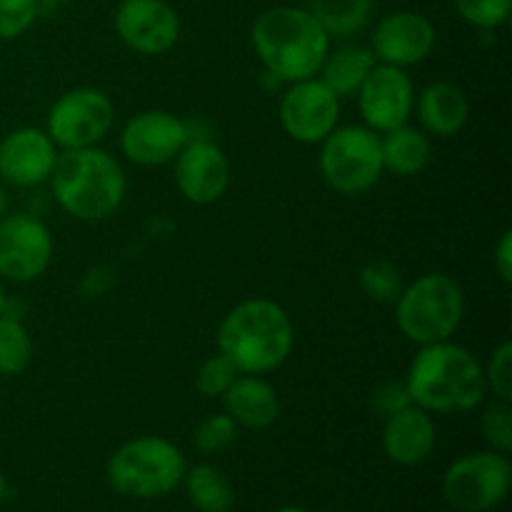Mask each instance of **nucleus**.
Returning <instances> with one entry per match:
<instances>
[{
  "label": "nucleus",
  "mask_w": 512,
  "mask_h": 512,
  "mask_svg": "<svg viewBox=\"0 0 512 512\" xmlns=\"http://www.w3.org/2000/svg\"><path fill=\"white\" fill-rule=\"evenodd\" d=\"M403 380L410 403L430 415L470 413L488 395L480 360L453 340L420 345Z\"/></svg>",
  "instance_id": "1"
},
{
  "label": "nucleus",
  "mask_w": 512,
  "mask_h": 512,
  "mask_svg": "<svg viewBox=\"0 0 512 512\" xmlns=\"http://www.w3.org/2000/svg\"><path fill=\"white\" fill-rule=\"evenodd\" d=\"M218 353L243 375L278 370L293 355L295 328L288 310L270 298H248L218 325Z\"/></svg>",
  "instance_id": "2"
},
{
  "label": "nucleus",
  "mask_w": 512,
  "mask_h": 512,
  "mask_svg": "<svg viewBox=\"0 0 512 512\" xmlns=\"http://www.w3.org/2000/svg\"><path fill=\"white\" fill-rule=\"evenodd\" d=\"M265 73L280 83L315 78L330 50V35L305 8L278 5L258 15L250 30Z\"/></svg>",
  "instance_id": "3"
},
{
  "label": "nucleus",
  "mask_w": 512,
  "mask_h": 512,
  "mask_svg": "<svg viewBox=\"0 0 512 512\" xmlns=\"http://www.w3.org/2000/svg\"><path fill=\"white\" fill-rule=\"evenodd\" d=\"M48 183L55 203L83 223L108 220L125 200L123 168L100 145L60 150Z\"/></svg>",
  "instance_id": "4"
},
{
  "label": "nucleus",
  "mask_w": 512,
  "mask_h": 512,
  "mask_svg": "<svg viewBox=\"0 0 512 512\" xmlns=\"http://www.w3.org/2000/svg\"><path fill=\"white\" fill-rule=\"evenodd\" d=\"M393 305L398 330L418 348L453 340L465 318L463 288L445 273H425L403 285Z\"/></svg>",
  "instance_id": "5"
},
{
  "label": "nucleus",
  "mask_w": 512,
  "mask_h": 512,
  "mask_svg": "<svg viewBox=\"0 0 512 512\" xmlns=\"http://www.w3.org/2000/svg\"><path fill=\"white\" fill-rule=\"evenodd\" d=\"M188 470L178 445L160 435H143L120 445L105 465V478L125 498H163L173 493Z\"/></svg>",
  "instance_id": "6"
},
{
  "label": "nucleus",
  "mask_w": 512,
  "mask_h": 512,
  "mask_svg": "<svg viewBox=\"0 0 512 512\" xmlns=\"http://www.w3.org/2000/svg\"><path fill=\"white\" fill-rule=\"evenodd\" d=\"M318 168L325 185L340 195H363L383 178V150L380 133L368 125H343L335 128L320 143Z\"/></svg>",
  "instance_id": "7"
},
{
  "label": "nucleus",
  "mask_w": 512,
  "mask_h": 512,
  "mask_svg": "<svg viewBox=\"0 0 512 512\" xmlns=\"http://www.w3.org/2000/svg\"><path fill=\"white\" fill-rule=\"evenodd\" d=\"M113 123V98L105 90L85 85L68 90L50 105L43 130L58 150H80L103 143Z\"/></svg>",
  "instance_id": "8"
},
{
  "label": "nucleus",
  "mask_w": 512,
  "mask_h": 512,
  "mask_svg": "<svg viewBox=\"0 0 512 512\" xmlns=\"http://www.w3.org/2000/svg\"><path fill=\"white\" fill-rule=\"evenodd\" d=\"M512 468L508 455L483 450L455 460L443 475V495L460 512H488L510 493Z\"/></svg>",
  "instance_id": "9"
},
{
  "label": "nucleus",
  "mask_w": 512,
  "mask_h": 512,
  "mask_svg": "<svg viewBox=\"0 0 512 512\" xmlns=\"http://www.w3.org/2000/svg\"><path fill=\"white\" fill-rule=\"evenodd\" d=\"M53 235L33 213H8L0 218V278L33 283L53 263Z\"/></svg>",
  "instance_id": "10"
},
{
  "label": "nucleus",
  "mask_w": 512,
  "mask_h": 512,
  "mask_svg": "<svg viewBox=\"0 0 512 512\" xmlns=\"http://www.w3.org/2000/svg\"><path fill=\"white\" fill-rule=\"evenodd\" d=\"M280 125L295 143L320 145L340 120V98L315 75V78L288 83L280 98Z\"/></svg>",
  "instance_id": "11"
},
{
  "label": "nucleus",
  "mask_w": 512,
  "mask_h": 512,
  "mask_svg": "<svg viewBox=\"0 0 512 512\" xmlns=\"http://www.w3.org/2000/svg\"><path fill=\"white\" fill-rule=\"evenodd\" d=\"M190 138V125L170 110H140L123 125L120 150L133 165L160 168L173 163Z\"/></svg>",
  "instance_id": "12"
},
{
  "label": "nucleus",
  "mask_w": 512,
  "mask_h": 512,
  "mask_svg": "<svg viewBox=\"0 0 512 512\" xmlns=\"http://www.w3.org/2000/svg\"><path fill=\"white\" fill-rule=\"evenodd\" d=\"M230 160L210 138H190L173 160V180L178 193L193 205H213L228 193Z\"/></svg>",
  "instance_id": "13"
},
{
  "label": "nucleus",
  "mask_w": 512,
  "mask_h": 512,
  "mask_svg": "<svg viewBox=\"0 0 512 512\" xmlns=\"http://www.w3.org/2000/svg\"><path fill=\"white\" fill-rule=\"evenodd\" d=\"M355 98L363 125L383 135L410 120L415 108V85L403 68L375 63Z\"/></svg>",
  "instance_id": "14"
},
{
  "label": "nucleus",
  "mask_w": 512,
  "mask_h": 512,
  "mask_svg": "<svg viewBox=\"0 0 512 512\" xmlns=\"http://www.w3.org/2000/svg\"><path fill=\"white\" fill-rule=\"evenodd\" d=\"M115 33L133 53L163 55L178 43L180 18L168 0H120Z\"/></svg>",
  "instance_id": "15"
},
{
  "label": "nucleus",
  "mask_w": 512,
  "mask_h": 512,
  "mask_svg": "<svg viewBox=\"0 0 512 512\" xmlns=\"http://www.w3.org/2000/svg\"><path fill=\"white\" fill-rule=\"evenodd\" d=\"M438 43L433 20L413 10H398L375 23L370 35V53L378 63L393 68H410L418 65L433 53Z\"/></svg>",
  "instance_id": "16"
},
{
  "label": "nucleus",
  "mask_w": 512,
  "mask_h": 512,
  "mask_svg": "<svg viewBox=\"0 0 512 512\" xmlns=\"http://www.w3.org/2000/svg\"><path fill=\"white\" fill-rule=\"evenodd\" d=\"M60 150L43 128H15L0 140V180L13 188L48 183Z\"/></svg>",
  "instance_id": "17"
},
{
  "label": "nucleus",
  "mask_w": 512,
  "mask_h": 512,
  "mask_svg": "<svg viewBox=\"0 0 512 512\" xmlns=\"http://www.w3.org/2000/svg\"><path fill=\"white\" fill-rule=\"evenodd\" d=\"M383 420V450L395 465L413 468L433 455L438 428L428 410L410 403Z\"/></svg>",
  "instance_id": "18"
},
{
  "label": "nucleus",
  "mask_w": 512,
  "mask_h": 512,
  "mask_svg": "<svg viewBox=\"0 0 512 512\" xmlns=\"http://www.w3.org/2000/svg\"><path fill=\"white\" fill-rule=\"evenodd\" d=\"M420 130L433 138H455L470 120V100L463 88L450 80H433L415 95Z\"/></svg>",
  "instance_id": "19"
},
{
  "label": "nucleus",
  "mask_w": 512,
  "mask_h": 512,
  "mask_svg": "<svg viewBox=\"0 0 512 512\" xmlns=\"http://www.w3.org/2000/svg\"><path fill=\"white\" fill-rule=\"evenodd\" d=\"M223 408L238 428L248 430H265L280 418L278 390L260 375H238L225 390Z\"/></svg>",
  "instance_id": "20"
},
{
  "label": "nucleus",
  "mask_w": 512,
  "mask_h": 512,
  "mask_svg": "<svg viewBox=\"0 0 512 512\" xmlns=\"http://www.w3.org/2000/svg\"><path fill=\"white\" fill-rule=\"evenodd\" d=\"M380 150H383V170L398 178H413L423 173L433 158L430 135L410 123L380 135Z\"/></svg>",
  "instance_id": "21"
},
{
  "label": "nucleus",
  "mask_w": 512,
  "mask_h": 512,
  "mask_svg": "<svg viewBox=\"0 0 512 512\" xmlns=\"http://www.w3.org/2000/svg\"><path fill=\"white\" fill-rule=\"evenodd\" d=\"M378 60L373 58L370 48L365 45H343L338 50H328L323 65L318 70V78L338 95L343 98H355L360 90V85L365 83L370 70L375 68Z\"/></svg>",
  "instance_id": "22"
},
{
  "label": "nucleus",
  "mask_w": 512,
  "mask_h": 512,
  "mask_svg": "<svg viewBox=\"0 0 512 512\" xmlns=\"http://www.w3.org/2000/svg\"><path fill=\"white\" fill-rule=\"evenodd\" d=\"M303 8L330 38H350L368 25L373 0H305Z\"/></svg>",
  "instance_id": "23"
},
{
  "label": "nucleus",
  "mask_w": 512,
  "mask_h": 512,
  "mask_svg": "<svg viewBox=\"0 0 512 512\" xmlns=\"http://www.w3.org/2000/svg\"><path fill=\"white\" fill-rule=\"evenodd\" d=\"M185 495L198 512H228L235 503L230 480L213 465H195L183 475Z\"/></svg>",
  "instance_id": "24"
},
{
  "label": "nucleus",
  "mask_w": 512,
  "mask_h": 512,
  "mask_svg": "<svg viewBox=\"0 0 512 512\" xmlns=\"http://www.w3.org/2000/svg\"><path fill=\"white\" fill-rule=\"evenodd\" d=\"M33 363V338L18 315L5 310L0 315V375L15 378Z\"/></svg>",
  "instance_id": "25"
},
{
  "label": "nucleus",
  "mask_w": 512,
  "mask_h": 512,
  "mask_svg": "<svg viewBox=\"0 0 512 512\" xmlns=\"http://www.w3.org/2000/svg\"><path fill=\"white\" fill-rule=\"evenodd\" d=\"M360 288L370 300L383 305H393L403 290V275L398 265L388 258H375L360 268Z\"/></svg>",
  "instance_id": "26"
},
{
  "label": "nucleus",
  "mask_w": 512,
  "mask_h": 512,
  "mask_svg": "<svg viewBox=\"0 0 512 512\" xmlns=\"http://www.w3.org/2000/svg\"><path fill=\"white\" fill-rule=\"evenodd\" d=\"M238 375L243 373H240V370L235 368L223 353H215V355H208V358L198 365L193 385L203 398H223L225 390L235 383Z\"/></svg>",
  "instance_id": "27"
},
{
  "label": "nucleus",
  "mask_w": 512,
  "mask_h": 512,
  "mask_svg": "<svg viewBox=\"0 0 512 512\" xmlns=\"http://www.w3.org/2000/svg\"><path fill=\"white\" fill-rule=\"evenodd\" d=\"M480 433L483 440L495 453L508 455L512 450V408L508 400L493 398V403L485 405L480 415Z\"/></svg>",
  "instance_id": "28"
},
{
  "label": "nucleus",
  "mask_w": 512,
  "mask_h": 512,
  "mask_svg": "<svg viewBox=\"0 0 512 512\" xmlns=\"http://www.w3.org/2000/svg\"><path fill=\"white\" fill-rule=\"evenodd\" d=\"M238 438V425L228 413H215L195 425L193 445L205 455H215L228 450Z\"/></svg>",
  "instance_id": "29"
},
{
  "label": "nucleus",
  "mask_w": 512,
  "mask_h": 512,
  "mask_svg": "<svg viewBox=\"0 0 512 512\" xmlns=\"http://www.w3.org/2000/svg\"><path fill=\"white\" fill-rule=\"evenodd\" d=\"M455 10L468 25L478 30H498L508 23L512 0H453Z\"/></svg>",
  "instance_id": "30"
},
{
  "label": "nucleus",
  "mask_w": 512,
  "mask_h": 512,
  "mask_svg": "<svg viewBox=\"0 0 512 512\" xmlns=\"http://www.w3.org/2000/svg\"><path fill=\"white\" fill-rule=\"evenodd\" d=\"M485 388L498 400H512V343L503 340L483 365Z\"/></svg>",
  "instance_id": "31"
},
{
  "label": "nucleus",
  "mask_w": 512,
  "mask_h": 512,
  "mask_svg": "<svg viewBox=\"0 0 512 512\" xmlns=\"http://www.w3.org/2000/svg\"><path fill=\"white\" fill-rule=\"evenodd\" d=\"M38 15V0H0V40H15L28 33Z\"/></svg>",
  "instance_id": "32"
},
{
  "label": "nucleus",
  "mask_w": 512,
  "mask_h": 512,
  "mask_svg": "<svg viewBox=\"0 0 512 512\" xmlns=\"http://www.w3.org/2000/svg\"><path fill=\"white\" fill-rule=\"evenodd\" d=\"M370 405H373V410L380 415V418H388V415L398 413L400 408L410 405V395H408V388H405V380H388V383L378 385V388L373 390Z\"/></svg>",
  "instance_id": "33"
},
{
  "label": "nucleus",
  "mask_w": 512,
  "mask_h": 512,
  "mask_svg": "<svg viewBox=\"0 0 512 512\" xmlns=\"http://www.w3.org/2000/svg\"><path fill=\"white\" fill-rule=\"evenodd\" d=\"M495 273L500 275L505 285L512 283V230H503L493 248Z\"/></svg>",
  "instance_id": "34"
},
{
  "label": "nucleus",
  "mask_w": 512,
  "mask_h": 512,
  "mask_svg": "<svg viewBox=\"0 0 512 512\" xmlns=\"http://www.w3.org/2000/svg\"><path fill=\"white\" fill-rule=\"evenodd\" d=\"M65 3H70V0H38V5H40V10H50V8H60V5H65Z\"/></svg>",
  "instance_id": "35"
},
{
  "label": "nucleus",
  "mask_w": 512,
  "mask_h": 512,
  "mask_svg": "<svg viewBox=\"0 0 512 512\" xmlns=\"http://www.w3.org/2000/svg\"><path fill=\"white\" fill-rule=\"evenodd\" d=\"M10 308L8 303V295H5V285H3V278H0V315L5 313V310Z\"/></svg>",
  "instance_id": "36"
},
{
  "label": "nucleus",
  "mask_w": 512,
  "mask_h": 512,
  "mask_svg": "<svg viewBox=\"0 0 512 512\" xmlns=\"http://www.w3.org/2000/svg\"><path fill=\"white\" fill-rule=\"evenodd\" d=\"M8 193H5L3 188H0V218H3V215H8Z\"/></svg>",
  "instance_id": "37"
},
{
  "label": "nucleus",
  "mask_w": 512,
  "mask_h": 512,
  "mask_svg": "<svg viewBox=\"0 0 512 512\" xmlns=\"http://www.w3.org/2000/svg\"><path fill=\"white\" fill-rule=\"evenodd\" d=\"M5 493H8V485H5L3 473H0V503H3V500H5Z\"/></svg>",
  "instance_id": "38"
},
{
  "label": "nucleus",
  "mask_w": 512,
  "mask_h": 512,
  "mask_svg": "<svg viewBox=\"0 0 512 512\" xmlns=\"http://www.w3.org/2000/svg\"><path fill=\"white\" fill-rule=\"evenodd\" d=\"M278 512H308V510H303V508H295V505H288V508H280Z\"/></svg>",
  "instance_id": "39"
}]
</instances>
